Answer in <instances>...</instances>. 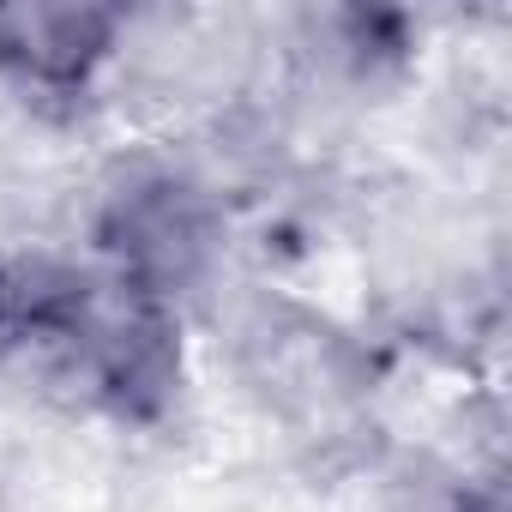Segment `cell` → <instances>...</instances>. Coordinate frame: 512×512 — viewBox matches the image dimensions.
<instances>
[{"label": "cell", "instance_id": "1", "mask_svg": "<svg viewBox=\"0 0 512 512\" xmlns=\"http://www.w3.org/2000/svg\"><path fill=\"white\" fill-rule=\"evenodd\" d=\"M109 43V13L85 7H13L0 13V55L31 79H79Z\"/></svg>", "mask_w": 512, "mask_h": 512}]
</instances>
